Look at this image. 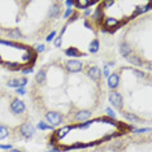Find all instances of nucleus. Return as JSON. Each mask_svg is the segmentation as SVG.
Instances as JSON below:
<instances>
[{
	"label": "nucleus",
	"instance_id": "30",
	"mask_svg": "<svg viewBox=\"0 0 152 152\" xmlns=\"http://www.w3.org/2000/svg\"><path fill=\"white\" fill-rule=\"evenodd\" d=\"M73 13H74L73 9H72V8H68L66 11H65V13H64V18H69V17L73 15Z\"/></svg>",
	"mask_w": 152,
	"mask_h": 152
},
{
	"label": "nucleus",
	"instance_id": "9",
	"mask_svg": "<svg viewBox=\"0 0 152 152\" xmlns=\"http://www.w3.org/2000/svg\"><path fill=\"white\" fill-rule=\"evenodd\" d=\"M74 117H75V121H78V122H85V121H88V118L91 117V112L87 109H81L75 113Z\"/></svg>",
	"mask_w": 152,
	"mask_h": 152
},
{
	"label": "nucleus",
	"instance_id": "19",
	"mask_svg": "<svg viewBox=\"0 0 152 152\" xmlns=\"http://www.w3.org/2000/svg\"><path fill=\"white\" fill-rule=\"evenodd\" d=\"M35 79L38 83H44V82H46V72H44L43 69H40L35 75Z\"/></svg>",
	"mask_w": 152,
	"mask_h": 152
},
{
	"label": "nucleus",
	"instance_id": "21",
	"mask_svg": "<svg viewBox=\"0 0 152 152\" xmlns=\"http://www.w3.org/2000/svg\"><path fill=\"white\" fill-rule=\"evenodd\" d=\"M92 18H94L95 21H99V20L103 18V8H102V5H99L98 8H96V11L94 12V15H92Z\"/></svg>",
	"mask_w": 152,
	"mask_h": 152
},
{
	"label": "nucleus",
	"instance_id": "33",
	"mask_svg": "<svg viewBox=\"0 0 152 152\" xmlns=\"http://www.w3.org/2000/svg\"><path fill=\"white\" fill-rule=\"evenodd\" d=\"M44 51V46L43 44H38V46L35 47V53H40Z\"/></svg>",
	"mask_w": 152,
	"mask_h": 152
},
{
	"label": "nucleus",
	"instance_id": "25",
	"mask_svg": "<svg viewBox=\"0 0 152 152\" xmlns=\"http://www.w3.org/2000/svg\"><path fill=\"white\" fill-rule=\"evenodd\" d=\"M99 121L108 124V125H117L116 121H115V120H112V118H109V117H102V118H99Z\"/></svg>",
	"mask_w": 152,
	"mask_h": 152
},
{
	"label": "nucleus",
	"instance_id": "4",
	"mask_svg": "<svg viewBox=\"0 0 152 152\" xmlns=\"http://www.w3.org/2000/svg\"><path fill=\"white\" fill-rule=\"evenodd\" d=\"M18 130H20V133H21V135L25 138H31L34 134H35V127L29 122H25V124H22V125H20Z\"/></svg>",
	"mask_w": 152,
	"mask_h": 152
},
{
	"label": "nucleus",
	"instance_id": "23",
	"mask_svg": "<svg viewBox=\"0 0 152 152\" xmlns=\"http://www.w3.org/2000/svg\"><path fill=\"white\" fill-rule=\"evenodd\" d=\"M9 135V129L4 125H0V140Z\"/></svg>",
	"mask_w": 152,
	"mask_h": 152
},
{
	"label": "nucleus",
	"instance_id": "15",
	"mask_svg": "<svg viewBox=\"0 0 152 152\" xmlns=\"http://www.w3.org/2000/svg\"><path fill=\"white\" fill-rule=\"evenodd\" d=\"M131 52H133V50H131V47L127 43H122L120 46V53L124 57H129L131 55Z\"/></svg>",
	"mask_w": 152,
	"mask_h": 152
},
{
	"label": "nucleus",
	"instance_id": "22",
	"mask_svg": "<svg viewBox=\"0 0 152 152\" xmlns=\"http://www.w3.org/2000/svg\"><path fill=\"white\" fill-rule=\"evenodd\" d=\"M7 86L8 87H13V88H18V87H21V82H20V79H9L8 82H7Z\"/></svg>",
	"mask_w": 152,
	"mask_h": 152
},
{
	"label": "nucleus",
	"instance_id": "12",
	"mask_svg": "<svg viewBox=\"0 0 152 152\" xmlns=\"http://www.w3.org/2000/svg\"><path fill=\"white\" fill-rule=\"evenodd\" d=\"M126 58L131 65H135V66H143L144 65V61L142 60L139 56H137V55H130V56L126 57Z\"/></svg>",
	"mask_w": 152,
	"mask_h": 152
},
{
	"label": "nucleus",
	"instance_id": "8",
	"mask_svg": "<svg viewBox=\"0 0 152 152\" xmlns=\"http://www.w3.org/2000/svg\"><path fill=\"white\" fill-rule=\"evenodd\" d=\"M72 129H74V126H72V125H66V126H63V127H60L56 133H55V138H56L57 140H61V139H64L65 137L68 135L69 133H70V130Z\"/></svg>",
	"mask_w": 152,
	"mask_h": 152
},
{
	"label": "nucleus",
	"instance_id": "5",
	"mask_svg": "<svg viewBox=\"0 0 152 152\" xmlns=\"http://www.w3.org/2000/svg\"><path fill=\"white\" fill-rule=\"evenodd\" d=\"M26 107H25V103L20 99H13L12 103H11V110L15 115H21V113L25 112Z\"/></svg>",
	"mask_w": 152,
	"mask_h": 152
},
{
	"label": "nucleus",
	"instance_id": "44",
	"mask_svg": "<svg viewBox=\"0 0 152 152\" xmlns=\"http://www.w3.org/2000/svg\"><path fill=\"white\" fill-rule=\"evenodd\" d=\"M0 63H3V60H1V57H0Z\"/></svg>",
	"mask_w": 152,
	"mask_h": 152
},
{
	"label": "nucleus",
	"instance_id": "45",
	"mask_svg": "<svg viewBox=\"0 0 152 152\" xmlns=\"http://www.w3.org/2000/svg\"><path fill=\"white\" fill-rule=\"evenodd\" d=\"M0 64H1V63H0Z\"/></svg>",
	"mask_w": 152,
	"mask_h": 152
},
{
	"label": "nucleus",
	"instance_id": "11",
	"mask_svg": "<svg viewBox=\"0 0 152 152\" xmlns=\"http://www.w3.org/2000/svg\"><path fill=\"white\" fill-rule=\"evenodd\" d=\"M60 11H61V5L58 4V3H53V4L51 5L48 15H50L51 18H57V17L60 16Z\"/></svg>",
	"mask_w": 152,
	"mask_h": 152
},
{
	"label": "nucleus",
	"instance_id": "1",
	"mask_svg": "<svg viewBox=\"0 0 152 152\" xmlns=\"http://www.w3.org/2000/svg\"><path fill=\"white\" fill-rule=\"evenodd\" d=\"M46 120H47L48 125H51V126L53 127V126H58L60 124H63L64 117H63V115H61V113L51 110V112H47V113H46Z\"/></svg>",
	"mask_w": 152,
	"mask_h": 152
},
{
	"label": "nucleus",
	"instance_id": "39",
	"mask_svg": "<svg viewBox=\"0 0 152 152\" xmlns=\"http://www.w3.org/2000/svg\"><path fill=\"white\" fill-rule=\"evenodd\" d=\"M77 17H78L77 13H73V15L70 16V20H69V22H73V21H75V20H77Z\"/></svg>",
	"mask_w": 152,
	"mask_h": 152
},
{
	"label": "nucleus",
	"instance_id": "27",
	"mask_svg": "<svg viewBox=\"0 0 152 152\" xmlns=\"http://www.w3.org/2000/svg\"><path fill=\"white\" fill-rule=\"evenodd\" d=\"M105 112H107V115H108V117H109V118H112V120H116V113L113 112V110L110 109V108H107V109H105Z\"/></svg>",
	"mask_w": 152,
	"mask_h": 152
},
{
	"label": "nucleus",
	"instance_id": "34",
	"mask_svg": "<svg viewBox=\"0 0 152 152\" xmlns=\"http://www.w3.org/2000/svg\"><path fill=\"white\" fill-rule=\"evenodd\" d=\"M55 35H56V31H52L51 34H48V35H47L46 40H47V42H51V40H52L53 38H55Z\"/></svg>",
	"mask_w": 152,
	"mask_h": 152
},
{
	"label": "nucleus",
	"instance_id": "3",
	"mask_svg": "<svg viewBox=\"0 0 152 152\" xmlns=\"http://www.w3.org/2000/svg\"><path fill=\"white\" fill-rule=\"evenodd\" d=\"M108 98H109L110 104L115 107L116 109H122V107H124V98H122V95H121L120 92L110 91Z\"/></svg>",
	"mask_w": 152,
	"mask_h": 152
},
{
	"label": "nucleus",
	"instance_id": "31",
	"mask_svg": "<svg viewBox=\"0 0 152 152\" xmlns=\"http://www.w3.org/2000/svg\"><path fill=\"white\" fill-rule=\"evenodd\" d=\"M150 133L151 129L150 127H143V129H137V130H133V133Z\"/></svg>",
	"mask_w": 152,
	"mask_h": 152
},
{
	"label": "nucleus",
	"instance_id": "35",
	"mask_svg": "<svg viewBox=\"0 0 152 152\" xmlns=\"http://www.w3.org/2000/svg\"><path fill=\"white\" fill-rule=\"evenodd\" d=\"M0 150H12V144H0Z\"/></svg>",
	"mask_w": 152,
	"mask_h": 152
},
{
	"label": "nucleus",
	"instance_id": "28",
	"mask_svg": "<svg viewBox=\"0 0 152 152\" xmlns=\"http://www.w3.org/2000/svg\"><path fill=\"white\" fill-rule=\"evenodd\" d=\"M133 73L135 74L138 78H144V77H146V73H144V72H142V70H138V69L133 70Z\"/></svg>",
	"mask_w": 152,
	"mask_h": 152
},
{
	"label": "nucleus",
	"instance_id": "26",
	"mask_svg": "<svg viewBox=\"0 0 152 152\" xmlns=\"http://www.w3.org/2000/svg\"><path fill=\"white\" fill-rule=\"evenodd\" d=\"M92 122H94V121H85V122L83 124H79V125H75L74 127H78V129H87V127L88 126H91V124Z\"/></svg>",
	"mask_w": 152,
	"mask_h": 152
},
{
	"label": "nucleus",
	"instance_id": "40",
	"mask_svg": "<svg viewBox=\"0 0 152 152\" xmlns=\"http://www.w3.org/2000/svg\"><path fill=\"white\" fill-rule=\"evenodd\" d=\"M65 4H66L69 8H72V7L74 5V1H73V0H66V1H65Z\"/></svg>",
	"mask_w": 152,
	"mask_h": 152
},
{
	"label": "nucleus",
	"instance_id": "13",
	"mask_svg": "<svg viewBox=\"0 0 152 152\" xmlns=\"http://www.w3.org/2000/svg\"><path fill=\"white\" fill-rule=\"evenodd\" d=\"M65 55L69 57H79V56H83V53L75 47H69L65 50Z\"/></svg>",
	"mask_w": 152,
	"mask_h": 152
},
{
	"label": "nucleus",
	"instance_id": "17",
	"mask_svg": "<svg viewBox=\"0 0 152 152\" xmlns=\"http://www.w3.org/2000/svg\"><path fill=\"white\" fill-rule=\"evenodd\" d=\"M4 66H7L8 69H11V70H18V69H21V65L18 63H12V61H3L1 63Z\"/></svg>",
	"mask_w": 152,
	"mask_h": 152
},
{
	"label": "nucleus",
	"instance_id": "29",
	"mask_svg": "<svg viewBox=\"0 0 152 152\" xmlns=\"http://www.w3.org/2000/svg\"><path fill=\"white\" fill-rule=\"evenodd\" d=\"M31 72H33V66H29V65H27V66L22 68V73L23 74H30Z\"/></svg>",
	"mask_w": 152,
	"mask_h": 152
},
{
	"label": "nucleus",
	"instance_id": "14",
	"mask_svg": "<svg viewBox=\"0 0 152 152\" xmlns=\"http://www.w3.org/2000/svg\"><path fill=\"white\" fill-rule=\"evenodd\" d=\"M92 4H95V1H88V0H77V1H74V5L78 9H88V7H91Z\"/></svg>",
	"mask_w": 152,
	"mask_h": 152
},
{
	"label": "nucleus",
	"instance_id": "24",
	"mask_svg": "<svg viewBox=\"0 0 152 152\" xmlns=\"http://www.w3.org/2000/svg\"><path fill=\"white\" fill-rule=\"evenodd\" d=\"M37 127H38L39 130H52V129H53L52 126L48 125V124H47V122H44V121H40V122L37 125Z\"/></svg>",
	"mask_w": 152,
	"mask_h": 152
},
{
	"label": "nucleus",
	"instance_id": "41",
	"mask_svg": "<svg viewBox=\"0 0 152 152\" xmlns=\"http://www.w3.org/2000/svg\"><path fill=\"white\" fill-rule=\"evenodd\" d=\"M20 82H21V87H25L26 83H27V79L26 78H21L20 79Z\"/></svg>",
	"mask_w": 152,
	"mask_h": 152
},
{
	"label": "nucleus",
	"instance_id": "37",
	"mask_svg": "<svg viewBox=\"0 0 152 152\" xmlns=\"http://www.w3.org/2000/svg\"><path fill=\"white\" fill-rule=\"evenodd\" d=\"M16 92L18 95H23L26 91H25V88H23V87H18V88H16Z\"/></svg>",
	"mask_w": 152,
	"mask_h": 152
},
{
	"label": "nucleus",
	"instance_id": "43",
	"mask_svg": "<svg viewBox=\"0 0 152 152\" xmlns=\"http://www.w3.org/2000/svg\"><path fill=\"white\" fill-rule=\"evenodd\" d=\"M9 152H22V151H20V150H16V148H12V150H9Z\"/></svg>",
	"mask_w": 152,
	"mask_h": 152
},
{
	"label": "nucleus",
	"instance_id": "42",
	"mask_svg": "<svg viewBox=\"0 0 152 152\" xmlns=\"http://www.w3.org/2000/svg\"><path fill=\"white\" fill-rule=\"evenodd\" d=\"M91 15V11L90 9H86V12H85V16H90Z\"/></svg>",
	"mask_w": 152,
	"mask_h": 152
},
{
	"label": "nucleus",
	"instance_id": "16",
	"mask_svg": "<svg viewBox=\"0 0 152 152\" xmlns=\"http://www.w3.org/2000/svg\"><path fill=\"white\" fill-rule=\"evenodd\" d=\"M124 113V117L127 120V121H130L131 124L133 122H139V121H142L140 117H138L137 115H134V113H130V112H122Z\"/></svg>",
	"mask_w": 152,
	"mask_h": 152
},
{
	"label": "nucleus",
	"instance_id": "10",
	"mask_svg": "<svg viewBox=\"0 0 152 152\" xmlns=\"http://www.w3.org/2000/svg\"><path fill=\"white\" fill-rule=\"evenodd\" d=\"M118 85H120V77H118V74H116V73L109 74V77H108V87L115 91V90L118 87Z\"/></svg>",
	"mask_w": 152,
	"mask_h": 152
},
{
	"label": "nucleus",
	"instance_id": "20",
	"mask_svg": "<svg viewBox=\"0 0 152 152\" xmlns=\"http://www.w3.org/2000/svg\"><path fill=\"white\" fill-rule=\"evenodd\" d=\"M8 37L13 38V39H20V38H22V34L18 29H12L8 31Z\"/></svg>",
	"mask_w": 152,
	"mask_h": 152
},
{
	"label": "nucleus",
	"instance_id": "18",
	"mask_svg": "<svg viewBox=\"0 0 152 152\" xmlns=\"http://www.w3.org/2000/svg\"><path fill=\"white\" fill-rule=\"evenodd\" d=\"M88 51H90V53H96L99 51V40L98 39L91 40V43H90V46H88Z\"/></svg>",
	"mask_w": 152,
	"mask_h": 152
},
{
	"label": "nucleus",
	"instance_id": "7",
	"mask_svg": "<svg viewBox=\"0 0 152 152\" xmlns=\"http://www.w3.org/2000/svg\"><path fill=\"white\" fill-rule=\"evenodd\" d=\"M87 75L92 79L94 82H99L102 78V70L98 66H91L87 69Z\"/></svg>",
	"mask_w": 152,
	"mask_h": 152
},
{
	"label": "nucleus",
	"instance_id": "38",
	"mask_svg": "<svg viewBox=\"0 0 152 152\" xmlns=\"http://www.w3.org/2000/svg\"><path fill=\"white\" fill-rule=\"evenodd\" d=\"M61 46V38L58 37L56 38V40H55V47H60Z\"/></svg>",
	"mask_w": 152,
	"mask_h": 152
},
{
	"label": "nucleus",
	"instance_id": "32",
	"mask_svg": "<svg viewBox=\"0 0 152 152\" xmlns=\"http://www.w3.org/2000/svg\"><path fill=\"white\" fill-rule=\"evenodd\" d=\"M113 4H115V1H104V3H102V8L104 9V8H108V7H112Z\"/></svg>",
	"mask_w": 152,
	"mask_h": 152
},
{
	"label": "nucleus",
	"instance_id": "36",
	"mask_svg": "<svg viewBox=\"0 0 152 152\" xmlns=\"http://www.w3.org/2000/svg\"><path fill=\"white\" fill-rule=\"evenodd\" d=\"M103 74H104L105 77H109V66L108 65H105L104 69H103Z\"/></svg>",
	"mask_w": 152,
	"mask_h": 152
},
{
	"label": "nucleus",
	"instance_id": "2",
	"mask_svg": "<svg viewBox=\"0 0 152 152\" xmlns=\"http://www.w3.org/2000/svg\"><path fill=\"white\" fill-rule=\"evenodd\" d=\"M65 69L70 73H79L83 69V63L82 61L77 60V58H70L65 63Z\"/></svg>",
	"mask_w": 152,
	"mask_h": 152
},
{
	"label": "nucleus",
	"instance_id": "6",
	"mask_svg": "<svg viewBox=\"0 0 152 152\" xmlns=\"http://www.w3.org/2000/svg\"><path fill=\"white\" fill-rule=\"evenodd\" d=\"M104 27L105 29H109L110 33H115L116 29L120 26V21L116 18H113V17H107V18H104Z\"/></svg>",
	"mask_w": 152,
	"mask_h": 152
}]
</instances>
